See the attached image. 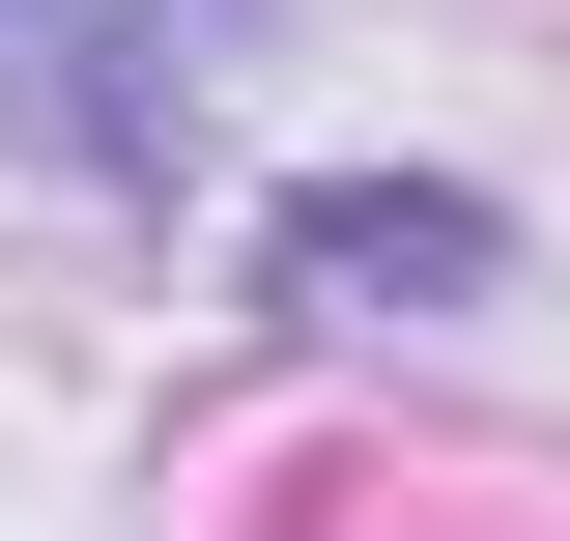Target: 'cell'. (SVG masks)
<instances>
[{
	"instance_id": "cell-2",
	"label": "cell",
	"mask_w": 570,
	"mask_h": 541,
	"mask_svg": "<svg viewBox=\"0 0 570 541\" xmlns=\"http://www.w3.org/2000/svg\"><path fill=\"white\" fill-rule=\"evenodd\" d=\"M115 29H171V0H0V86L29 58H115ZM29 142H58V86H29Z\"/></svg>"
},
{
	"instance_id": "cell-1",
	"label": "cell",
	"mask_w": 570,
	"mask_h": 541,
	"mask_svg": "<svg viewBox=\"0 0 570 541\" xmlns=\"http://www.w3.org/2000/svg\"><path fill=\"white\" fill-rule=\"evenodd\" d=\"M257 285L285 314H456V285H513V200L485 171H314V200H257Z\"/></svg>"
},
{
	"instance_id": "cell-3",
	"label": "cell",
	"mask_w": 570,
	"mask_h": 541,
	"mask_svg": "<svg viewBox=\"0 0 570 541\" xmlns=\"http://www.w3.org/2000/svg\"><path fill=\"white\" fill-rule=\"evenodd\" d=\"M0 115H29V86H0Z\"/></svg>"
}]
</instances>
